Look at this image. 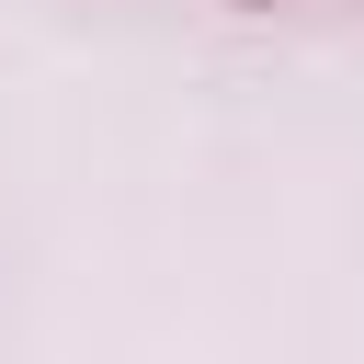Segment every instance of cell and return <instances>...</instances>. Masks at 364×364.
I'll use <instances>...</instances> for the list:
<instances>
[{
  "instance_id": "obj_1",
  "label": "cell",
  "mask_w": 364,
  "mask_h": 364,
  "mask_svg": "<svg viewBox=\"0 0 364 364\" xmlns=\"http://www.w3.org/2000/svg\"><path fill=\"white\" fill-rule=\"evenodd\" d=\"M239 11H273V0H239Z\"/></svg>"
}]
</instances>
